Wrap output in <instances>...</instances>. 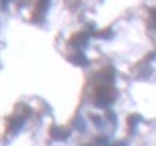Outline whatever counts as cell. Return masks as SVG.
Segmentation results:
<instances>
[{
	"label": "cell",
	"mask_w": 156,
	"mask_h": 146,
	"mask_svg": "<svg viewBox=\"0 0 156 146\" xmlns=\"http://www.w3.org/2000/svg\"><path fill=\"white\" fill-rule=\"evenodd\" d=\"M92 99H94L96 105H109L115 99V90L111 86V82H98Z\"/></svg>",
	"instance_id": "cell-1"
},
{
	"label": "cell",
	"mask_w": 156,
	"mask_h": 146,
	"mask_svg": "<svg viewBox=\"0 0 156 146\" xmlns=\"http://www.w3.org/2000/svg\"><path fill=\"white\" fill-rule=\"evenodd\" d=\"M86 41H88V35L80 31V33H76V35L70 39V45L74 47V49H82V47L86 45Z\"/></svg>",
	"instance_id": "cell-2"
},
{
	"label": "cell",
	"mask_w": 156,
	"mask_h": 146,
	"mask_svg": "<svg viewBox=\"0 0 156 146\" xmlns=\"http://www.w3.org/2000/svg\"><path fill=\"white\" fill-rule=\"evenodd\" d=\"M4 2H6V4H8V2H10V0H4Z\"/></svg>",
	"instance_id": "cell-3"
}]
</instances>
